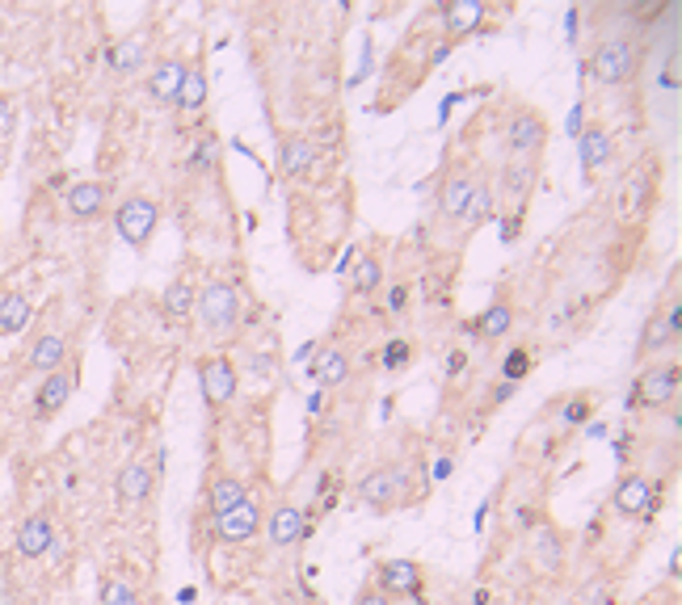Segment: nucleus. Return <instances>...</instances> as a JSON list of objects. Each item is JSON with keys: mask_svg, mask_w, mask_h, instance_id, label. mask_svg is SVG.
<instances>
[{"mask_svg": "<svg viewBox=\"0 0 682 605\" xmlns=\"http://www.w3.org/2000/svg\"><path fill=\"white\" fill-rule=\"evenodd\" d=\"M249 371H254L257 378H270V375H275V357H270V354H266V357L254 354V357H249Z\"/></svg>", "mask_w": 682, "mask_h": 605, "instance_id": "obj_40", "label": "nucleus"}, {"mask_svg": "<svg viewBox=\"0 0 682 605\" xmlns=\"http://www.w3.org/2000/svg\"><path fill=\"white\" fill-rule=\"evenodd\" d=\"M665 605H674V602H665Z\"/></svg>", "mask_w": 682, "mask_h": 605, "instance_id": "obj_44", "label": "nucleus"}, {"mask_svg": "<svg viewBox=\"0 0 682 605\" xmlns=\"http://www.w3.org/2000/svg\"><path fill=\"white\" fill-rule=\"evenodd\" d=\"M287 605H317V602H308V597H296V602H287Z\"/></svg>", "mask_w": 682, "mask_h": 605, "instance_id": "obj_43", "label": "nucleus"}, {"mask_svg": "<svg viewBox=\"0 0 682 605\" xmlns=\"http://www.w3.org/2000/svg\"><path fill=\"white\" fill-rule=\"evenodd\" d=\"M55 539H60V530H55V518H51L46 509H34V513H30V518L18 525V534H13V551H18V560L34 564V560L51 555Z\"/></svg>", "mask_w": 682, "mask_h": 605, "instance_id": "obj_9", "label": "nucleus"}, {"mask_svg": "<svg viewBox=\"0 0 682 605\" xmlns=\"http://www.w3.org/2000/svg\"><path fill=\"white\" fill-rule=\"evenodd\" d=\"M472 189H476V177H472L468 168L447 173V181L438 189V210H443V219L464 223V215H468V207H472Z\"/></svg>", "mask_w": 682, "mask_h": 605, "instance_id": "obj_16", "label": "nucleus"}, {"mask_svg": "<svg viewBox=\"0 0 682 605\" xmlns=\"http://www.w3.org/2000/svg\"><path fill=\"white\" fill-rule=\"evenodd\" d=\"M409 357H413V350H409V341H392L384 350V366L388 371H405Z\"/></svg>", "mask_w": 682, "mask_h": 605, "instance_id": "obj_35", "label": "nucleus"}, {"mask_svg": "<svg viewBox=\"0 0 682 605\" xmlns=\"http://www.w3.org/2000/svg\"><path fill=\"white\" fill-rule=\"evenodd\" d=\"M249 497V488L240 476H228V471H219L211 483H207V509H211V518H224V513H232L236 504Z\"/></svg>", "mask_w": 682, "mask_h": 605, "instance_id": "obj_22", "label": "nucleus"}, {"mask_svg": "<svg viewBox=\"0 0 682 605\" xmlns=\"http://www.w3.org/2000/svg\"><path fill=\"white\" fill-rule=\"evenodd\" d=\"M152 483H156V476H152V467L144 459H131L123 471H118V483H114V492H118V501L123 504H144L152 497Z\"/></svg>", "mask_w": 682, "mask_h": 605, "instance_id": "obj_21", "label": "nucleus"}, {"mask_svg": "<svg viewBox=\"0 0 682 605\" xmlns=\"http://www.w3.org/2000/svg\"><path fill=\"white\" fill-rule=\"evenodd\" d=\"M523 375H527V354L518 350V354H510V362H506V378H510V383H518Z\"/></svg>", "mask_w": 682, "mask_h": 605, "instance_id": "obj_39", "label": "nucleus"}, {"mask_svg": "<svg viewBox=\"0 0 682 605\" xmlns=\"http://www.w3.org/2000/svg\"><path fill=\"white\" fill-rule=\"evenodd\" d=\"M97 605H144V593L131 576H118L110 572L102 576V588H97Z\"/></svg>", "mask_w": 682, "mask_h": 605, "instance_id": "obj_27", "label": "nucleus"}, {"mask_svg": "<svg viewBox=\"0 0 682 605\" xmlns=\"http://www.w3.org/2000/svg\"><path fill=\"white\" fill-rule=\"evenodd\" d=\"M186 67L190 63H182V60H161V63H152V72H148V97L156 105H173V97H177V88H182V81H186Z\"/></svg>", "mask_w": 682, "mask_h": 605, "instance_id": "obj_20", "label": "nucleus"}, {"mask_svg": "<svg viewBox=\"0 0 682 605\" xmlns=\"http://www.w3.org/2000/svg\"><path fill=\"white\" fill-rule=\"evenodd\" d=\"M359 497L371 513H392V509H405L413 501V483L401 467H380V471H371L359 488Z\"/></svg>", "mask_w": 682, "mask_h": 605, "instance_id": "obj_4", "label": "nucleus"}, {"mask_svg": "<svg viewBox=\"0 0 682 605\" xmlns=\"http://www.w3.org/2000/svg\"><path fill=\"white\" fill-rule=\"evenodd\" d=\"M18 605H55V602H51L46 593H34V597H22V602H18Z\"/></svg>", "mask_w": 682, "mask_h": 605, "instance_id": "obj_42", "label": "nucleus"}, {"mask_svg": "<svg viewBox=\"0 0 682 605\" xmlns=\"http://www.w3.org/2000/svg\"><path fill=\"white\" fill-rule=\"evenodd\" d=\"M194 303H198V291H194L190 278H177V282H169L165 294H161V312H165V320H173V324L190 320Z\"/></svg>", "mask_w": 682, "mask_h": 605, "instance_id": "obj_24", "label": "nucleus"}, {"mask_svg": "<svg viewBox=\"0 0 682 605\" xmlns=\"http://www.w3.org/2000/svg\"><path fill=\"white\" fill-rule=\"evenodd\" d=\"M388 312H405V286H396L388 294Z\"/></svg>", "mask_w": 682, "mask_h": 605, "instance_id": "obj_41", "label": "nucleus"}, {"mask_svg": "<svg viewBox=\"0 0 682 605\" xmlns=\"http://www.w3.org/2000/svg\"><path fill=\"white\" fill-rule=\"evenodd\" d=\"M640 67V46L632 39H607L598 42L595 60H590V72H595L598 84H607V88H619V84H628L637 76Z\"/></svg>", "mask_w": 682, "mask_h": 605, "instance_id": "obj_3", "label": "nucleus"}, {"mask_svg": "<svg viewBox=\"0 0 682 605\" xmlns=\"http://www.w3.org/2000/svg\"><path fill=\"white\" fill-rule=\"evenodd\" d=\"M106 202H110L106 181H76V186L64 194V210L76 219V223H89V219L106 215Z\"/></svg>", "mask_w": 682, "mask_h": 605, "instance_id": "obj_15", "label": "nucleus"}, {"mask_svg": "<svg viewBox=\"0 0 682 605\" xmlns=\"http://www.w3.org/2000/svg\"><path fill=\"white\" fill-rule=\"evenodd\" d=\"M679 396V362H653L644 366L637 378V392H632V404L637 408H665Z\"/></svg>", "mask_w": 682, "mask_h": 605, "instance_id": "obj_6", "label": "nucleus"}, {"mask_svg": "<svg viewBox=\"0 0 682 605\" xmlns=\"http://www.w3.org/2000/svg\"><path fill=\"white\" fill-rule=\"evenodd\" d=\"M194 312H198V324L207 328V336H215V341L232 336L236 328H240V291H236V282L211 278V282L198 291Z\"/></svg>", "mask_w": 682, "mask_h": 605, "instance_id": "obj_1", "label": "nucleus"}, {"mask_svg": "<svg viewBox=\"0 0 682 605\" xmlns=\"http://www.w3.org/2000/svg\"><path fill=\"white\" fill-rule=\"evenodd\" d=\"M303 534H308L303 504L278 501L275 509H270V522H266V539H270V546H275V551H287V546H296Z\"/></svg>", "mask_w": 682, "mask_h": 605, "instance_id": "obj_13", "label": "nucleus"}, {"mask_svg": "<svg viewBox=\"0 0 682 605\" xmlns=\"http://www.w3.org/2000/svg\"><path fill=\"white\" fill-rule=\"evenodd\" d=\"M679 345V299H670L665 307L644 320V328H640V341H637V357L640 362H649V357L665 354V350H674Z\"/></svg>", "mask_w": 682, "mask_h": 605, "instance_id": "obj_7", "label": "nucleus"}, {"mask_svg": "<svg viewBox=\"0 0 682 605\" xmlns=\"http://www.w3.org/2000/svg\"><path fill=\"white\" fill-rule=\"evenodd\" d=\"M535 181V168H531V160H514L510 168H506V186L514 189V194H523V189L531 186Z\"/></svg>", "mask_w": 682, "mask_h": 605, "instance_id": "obj_33", "label": "nucleus"}, {"mask_svg": "<svg viewBox=\"0 0 682 605\" xmlns=\"http://www.w3.org/2000/svg\"><path fill=\"white\" fill-rule=\"evenodd\" d=\"M114 228L123 236V244H131L135 252L148 249V240L161 228V202H152L148 194H131L114 207Z\"/></svg>", "mask_w": 682, "mask_h": 605, "instance_id": "obj_2", "label": "nucleus"}, {"mask_svg": "<svg viewBox=\"0 0 682 605\" xmlns=\"http://www.w3.org/2000/svg\"><path fill=\"white\" fill-rule=\"evenodd\" d=\"M257 530H261V501L257 497H245L232 513L215 518V539L219 543H249V539H257Z\"/></svg>", "mask_w": 682, "mask_h": 605, "instance_id": "obj_12", "label": "nucleus"}, {"mask_svg": "<svg viewBox=\"0 0 682 605\" xmlns=\"http://www.w3.org/2000/svg\"><path fill=\"white\" fill-rule=\"evenodd\" d=\"M514 324V312L510 303H493V307H485L480 312V320H476V336H485V341H493V336H506Z\"/></svg>", "mask_w": 682, "mask_h": 605, "instance_id": "obj_30", "label": "nucleus"}, {"mask_svg": "<svg viewBox=\"0 0 682 605\" xmlns=\"http://www.w3.org/2000/svg\"><path fill=\"white\" fill-rule=\"evenodd\" d=\"M611 504H616L619 518H649L658 509V497H653V483L644 480V476H623Z\"/></svg>", "mask_w": 682, "mask_h": 605, "instance_id": "obj_14", "label": "nucleus"}, {"mask_svg": "<svg viewBox=\"0 0 682 605\" xmlns=\"http://www.w3.org/2000/svg\"><path fill=\"white\" fill-rule=\"evenodd\" d=\"M198 383H203L207 408H224V404H232L236 392H240V366H236L228 354L203 357V362H198Z\"/></svg>", "mask_w": 682, "mask_h": 605, "instance_id": "obj_5", "label": "nucleus"}, {"mask_svg": "<svg viewBox=\"0 0 682 605\" xmlns=\"http://www.w3.org/2000/svg\"><path fill=\"white\" fill-rule=\"evenodd\" d=\"M548 144V123H544V114L539 109H514L510 126H506V147H510L518 160H531L544 152Z\"/></svg>", "mask_w": 682, "mask_h": 605, "instance_id": "obj_10", "label": "nucleus"}, {"mask_svg": "<svg viewBox=\"0 0 682 605\" xmlns=\"http://www.w3.org/2000/svg\"><path fill=\"white\" fill-rule=\"evenodd\" d=\"M68 350H72L68 333H43L39 341H34L30 357H25V371H34V375H51V371H60V366L72 362Z\"/></svg>", "mask_w": 682, "mask_h": 605, "instance_id": "obj_17", "label": "nucleus"}, {"mask_svg": "<svg viewBox=\"0 0 682 605\" xmlns=\"http://www.w3.org/2000/svg\"><path fill=\"white\" fill-rule=\"evenodd\" d=\"M317 168V144L308 135H287L278 144V173L282 177H308Z\"/></svg>", "mask_w": 682, "mask_h": 605, "instance_id": "obj_18", "label": "nucleus"}, {"mask_svg": "<svg viewBox=\"0 0 682 605\" xmlns=\"http://www.w3.org/2000/svg\"><path fill=\"white\" fill-rule=\"evenodd\" d=\"M173 105H177L186 118H198V114L207 109V72H203L198 63L186 67V81H182V88H177Z\"/></svg>", "mask_w": 682, "mask_h": 605, "instance_id": "obj_23", "label": "nucleus"}, {"mask_svg": "<svg viewBox=\"0 0 682 605\" xmlns=\"http://www.w3.org/2000/svg\"><path fill=\"white\" fill-rule=\"evenodd\" d=\"M312 371H317V378L324 383V387H341V383L350 378V371H354V362H350V354H345L341 345H329V350L317 357Z\"/></svg>", "mask_w": 682, "mask_h": 605, "instance_id": "obj_28", "label": "nucleus"}, {"mask_svg": "<svg viewBox=\"0 0 682 605\" xmlns=\"http://www.w3.org/2000/svg\"><path fill=\"white\" fill-rule=\"evenodd\" d=\"M76 383H81V366H76V362H68L60 371L43 375L39 392H34V417L39 420L60 417L68 408V399H72V392H76Z\"/></svg>", "mask_w": 682, "mask_h": 605, "instance_id": "obj_8", "label": "nucleus"}, {"mask_svg": "<svg viewBox=\"0 0 682 605\" xmlns=\"http://www.w3.org/2000/svg\"><path fill=\"white\" fill-rule=\"evenodd\" d=\"M215 152H219V147H215V139H211V135H203V139H198V152L190 156V165L194 168H215Z\"/></svg>", "mask_w": 682, "mask_h": 605, "instance_id": "obj_36", "label": "nucleus"}, {"mask_svg": "<svg viewBox=\"0 0 682 605\" xmlns=\"http://www.w3.org/2000/svg\"><path fill=\"white\" fill-rule=\"evenodd\" d=\"M13 126H18V109H13V102L0 93V139H9V135H13Z\"/></svg>", "mask_w": 682, "mask_h": 605, "instance_id": "obj_37", "label": "nucleus"}, {"mask_svg": "<svg viewBox=\"0 0 682 605\" xmlns=\"http://www.w3.org/2000/svg\"><path fill=\"white\" fill-rule=\"evenodd\" d=\"M422 585H426V572H422V564H413V560H380L375 564V588L388 593L392 602L417 597Z\"/></svg>", "mask_w": 682, "mask_h": 605, "instance_id": "obj_11", "label": "nucleus"}, {"mask_svg": "<svg viewBox=\"0 0 682 605\" xmlns=\"http://www.w3.org/2000/svg\"><path fill=\"white\" fill-rule=\"evenodd\" d=\"M489 215H493V189L476 181V189H472V207H468V215H464V223H468V228H480Z\"/></svg>", "mask_w": 682, "mask_h": 605, "instance_id": "obj_31", "label": "nucleus"}, {"mask_svg": "<svg viewBox=\"0 0 682 605\" xmlns=\"http://www.w3.org/2000/svg\"><path fill=\"white\" fill-rule=\"evenodd\" d=\"M354 605H396V602H392L388 593H380L375 585H363L359 588V597H354Z\"/></svg>", "mask_w": 682, "mask_h": 605, "instance_id": "obj_38", "label": "nucleus"}, {"mask_svg": "<svg viewBox=\"0 0 682 605\" xmlns=\"http://www.w3.org/2000/svg\"><path fill=\"white\" fill-rule=\"evenodd\" d=\"M619 202H623V210H644L649 202H653V186H649V181H637V186L623 189Z\"/></svg>", "mask_w": 682, "mask_h": 605, "instance_id": "obj_34", "label": "nucleus"}, {"mask_svg": "<svg viewBox=\"0 0 682 605\" xmlns=\"http://www.w3.org/2000/svg\"><path fill=\"white\" fill-rule=\"evenodd\" d=\"M34 320V303L18 291H0V336H18Z\"/></svg>", "mask_w": 682, "mask_h": 605, "instance_id": "obj_25", "label": "nucleus"}, {"mask_svg": "<svg viewBox=\"0 0 682 605\" xmlns=\"http://www.w3.org/2000/svg\"><path fill=\"white\" fill-rule=\"evenodd\" d=\"M480 21H485V4H480V0H447V4H443V30H447L451 42L476 34Z\"/></svg>", "mask_w": 682, "mask_h": 605, "instance_id": "obj_19", "label": "nucleus"}, {"mask_svg": "<svg viewBox=\"0 0 682 605\" xmlns=\"http://www.w3.org/2000/svg\"><path fill=\"white\" fill-rule=\"evenodd\" d=\"M144 60V42H118L114 51H110V63H114V72H135Z\"/></svg>", "mask_w": 682, "mask_h": 605, "instance_id": "obj_32", "label": "nucleus"}, {"mask_svg": "<svg viewBox=\"0 0 682 605\" xmlns=\"http://www.w3.org/2000/svg\"><path fill=\"white\" fill-rule=\"evenodd\" d=\"M611 160H616V144H611V135L598 131V126L595 131H586V135H581V168L595 177L598 168H607Z\"/></svg>", "mask_w": 682, "mask_h": 605, "instance_id": "obj_26", "label": "nucleus"}, {"mask_svg": "<svg viewBox=\"0 0 682 605\" xmlns=\"http://www.w3.org/2000/svg\"><path fill=\"white\" fill-rule=\"evenodd\" d=\"M380 282H384V265H380V257H375V252H363V257L354 261V270H350V291L375 294L380 291Z\"/></svg>", "mask_w": 682, "mask_h": 605, "instance_id": "obj_29", "label": "nucleus"}]
</instances>
